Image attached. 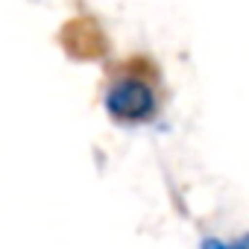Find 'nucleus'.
Masks as SVG:
<instances>
[{"instance_id": "nucleus-2", "label": "nucleus", "mask_w": 249, "mask_h": 249, "mask_svg": "<svg viewBox=\"0 0 249 249\" xmlns=\"http://www.w3.org/2000/svg\"><path fill=\"white\" fill-rule=\"evenodd\" d=\"M199 249H249V231L237 237H220V234H205L199 240Z\"/></svg>"}, {"instance_id": "nucleus-1", "label": "nucleus", "mask_w": 249, "mask_h": 249, "mask_svg": "<svg viewBox=\"0 0 249 249\" xmlns=\"http://www.w3.org/2000/svg\"><path fill=\"white\" fill-rule=\"evenodd\" d=\"M103 106H106L111 120L138 126V123H150L159 114V91L144 76L123 73L106 88Z\"/></svg>"}]
</instances>
